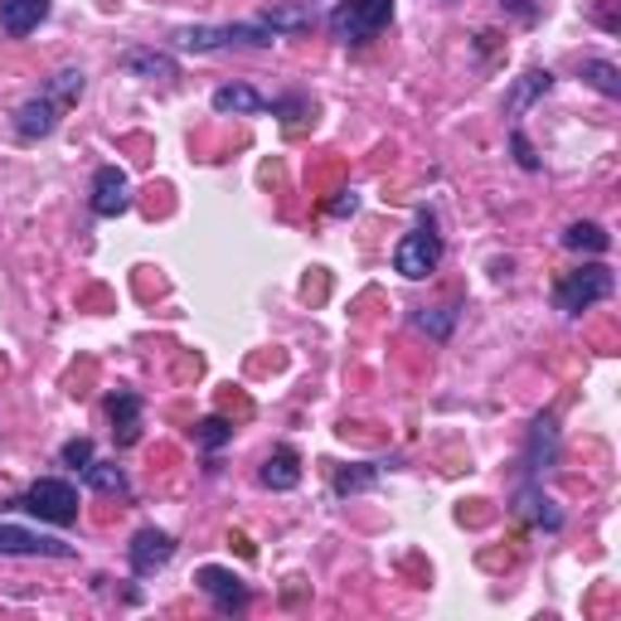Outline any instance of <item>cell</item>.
<instances>
[{"label": "cell", "instance_id": "1", "mask_svg": "<svg viewBox=\"0 0 621 621\" xmlns=\"http://www.w3.org/2000/svg\"><path fill=\"white\" fill-rule=\"evenodd\" d=\"M277 29L267 20H243V25H185L175 35L180 49H194V54H210V49H229V45H273Z\"/></svg>", "mask_w": 621, "mask_h": 621}, {"label": "cell", "instance_id": "2", "mask_svg": "<svg viewBox=\"0 0 621 621\" xmlns=\"http://www.w3.org/2000/svg\"><path fill=\"white\" fill-rule=\"evenodd\" d=\"M389 20H393V0H335L326 25H330V35L345 39V45H365Z\"/></svg>", "mask_w": 621, "mask_h": 621}, {"label": "cell", "instance_id": "3", "mask_svg": "<svg viewBox=\"0 0 621 621\" xmlns=\"http://www.w3.org/2000/svg\"><path fill=\"white\" fill-rule=\"evenodd\" d=\"M607 296H612V273H607L603 263H587V267H578V273H563L554 287V302L563 316H583L587 306L607 302Z\"/></svg>", "mask_w": 621, "mask_h": 621}, {"label": "cell", "instance_id": "4", "mask_svg": "<svg viewBox=\"0 0 621 621\" xmlns=\"http://www.w3.org/2000/svg\"><path fill=\"white\" fill-rule=\"evenodd\" d=\"M442 267V233L432 229V224H418L413 233L398 238V248H393V273H403L408 282H422V277H432Z\"/></svg>", "mask_w": 621, "mask_h": 621}, {"label": "cell", "instance_id": "5", "mask_svg": "<svg viewBox=\"0 0 621 621\" xmlns=\"http://www.w3.org/2000/svg\"><path fill=\"white\" fill-rule=\"evenodd\" d=\"M15 505L20 510H29L35 520H49V524H74L78 520V491L68 481H54V476L35 481Z\"/></svg>", "mask_w": 621, "mask_h": 621}, {"label": "cell", "instance_id": "6", "mask_svg": "<svg viewBox=\"0 0 621 621\" xmlns=\"http://www.w3.org/2000/svg\"><path fill=\"white\" fill-rule=\"evenodd\" d=\"M0 554H5V558H74V544L0 520Z\"/></svg>", "mask_w": 621, "mask_h": 621}, {"label": "cell", "instance_id": "7", "mask_svg": "<svg viewBox=\"0 0 621 621\" xmlns=\"http://www.w3.org/2000/svg\"><path fill=\"white\" fill-rule=\"evenodd\" d=\"M131 210V180L127 170H117V165H102L98 175H92V214L98 219H117V214Z\"/></svg>", "mask_w": 621, "mask_h": 621}, {"label": "cell", "instance_id": "8", "mask_svg": "<svg viewBox=\"0 0 621 621\" xmlns=\"http://www.w3.org/2000/svg\"><path fill=\"white\" fill-rule=\"evenodd\" d=\"M194 583H200V593L204 597H214V607L219 612H243L248 607V587H243V578L238 573H229V568H200L194 573Z\"/></svg>", "mask_w": 621, "mask_h": 621}, {"label": "cell", "instance_id": "9", "mask_svg": "<svg viewBox=\"0 0 621 621\" xmlns=\"http://www.w3.org/2000/svg\"><path fill=\"white\" fill-rule=\"evenodd\" d=\"M127 558H131V573L151 578L155 568H165L175 558V540L165 530H137V540H131V548H127Z\"/></svg>", "mask_w": 621, "mask_h": 621}, {"label": "cell", "instance_id": "10", "mask_svg": "<svg viewBox=\"0 0 621 621\" xmlns=\"http://www.w3.org/2000/svg\"><path fill=\"white\" fill-rule=\"evenodd\" d=\"M54 127H59V102H54V98H29V102H20V112H15V131H20L25 141L49 137Z\"/></svg>", "mask_w": 621, "mask_h": 621}, {"label": "cell", "instance_id": "11", "mask_svg": "<svg viewBox=\"0 0 621 621\" xmlns=\"http://www.w3.org/2000/svg\"><path fill=\"white\" fill-rule=\"evenodd\" d=\"M107 418H112V428H117L122 447H131V442L141 438V398L137 393H127V389L107 393Z\"/></svg>", "mask_w": 621, "mask_h": 621}, {"label": "cell", "instance_id": "12", "mask_svg": "<svg viewBox=\"0 0 621 621\" xmlns=\"http://www.w3.org/2000/svg\"><path fill=\"white\" fill-rule=\"evenodd\" d=\"M39 20H49V0H0V29L5 35H29V29H39Z\"/></svg>", "mask_w": 621, "mask_h": 621}, {"label": "cell", "instance_id": "13", "mask_svg": "<svg viewBox=\"0 0 621 621\" xmlns=\"http://www.w3.org/2000/svg\"><path fill=\"white\" fill-rule=\"evenodd\" d=\"M122 68H127L131 78H147V83L175 78V59L161 54V49H127V54H122Z\"/></svg>", "mask_w": 621, "mask_h": 621}, {"label": "cell", "instance_id": "14", "mask_svg": "<svg viewBox=\"0 0 621 621\" xmlns=\"http://www.w3.org/2000/svg\"><path fill=\"white\" fill-rule=\"evenodd\" d=\"M554 457H558V422L544 413V418L530 428V452H524V466H530V476H540L544 466H554Z\"/></svg>", "mask_w": 621, "mask_h": 621}, {"label": "cell", "instance_id": "15", "mask_svg": "<svg viewBox=\"0 0 621 621\" xmlns=\"http://www.w3.org/2000/svg\"><path fill=\"white\" fill-rule=\"evenodd\" d=\"M263 107H267V98L257 88H248V83H229V88L214 92V112H224V117H253Z\"/></svg>", "mask_w": 621, "mask_h": 621}, {"label": "cell", "instance_id": "16", "mask_svg": "<svg viewBox=\"0 0 621 621\" xmlns=\"http://www.w3.org/2000/svg\"><path fill=\"white\" fill-rule=\"evenodd\" d=\"M263 485H273V491H292V485H302V457H296L292 447H277L273 457L263 461Z\"/></svg>", "mask_w": 621, "mask_h": 621}, {"label": "cell", "instance_id": "17", "mask_svg": "<svg viewBox=\"0 0 621 621\" xmlns=\"http://www.w3.org/2000/svg\"><path fill=\"white\" fill-rule=\"evenodd\" d=\"M563 248H573V253H607L612 248V233L603 229V224H568L563 229Z\"/></svg>", "mask_w": 621, "mask_h": 621}, {"label": "cell", "instance_id": "18", "mask_svg": "<svg viewBox=\"0 0 621 621\" xmlns=\"http://www.w3.org/2000/svg\"><path fill=\"white\" fill-rule=\"evenodd\" d=\"M83 481H88L92 491H102V495H127V476H122V466L88 461L83 466Z\"/></svg>", "mask_w": 621, "mask_h": 621}, {"label": "cell", "instance_id": "19", "mask_svg": "<svg viewBox=\"0 0 621 621\" xmlns=\"http://www.w3.org/2000/svg\"><path fill=\"white\" fill-rule=\"evenodd\" d=\"M379 485V466H335V495H355V491H369Z\"/></svg>", "mask_w": 621, "mask_h": 621}, {"label": "cell", "instance_id": "20", "mask_svg": "<svg viewBox=\"0 0 621 621\" xmlns=\"http://www.w3.org/2000/svg\"><path fill=\"white\" fill-rule=\"evenodd\" d=\"M548 88H554V74H548V68H530V74L520 78V88L510 92V112H524V107H530V102L540 98V92H548Z\"/></svg>", "mask_w": 621, "mask_h": 621}, {"label": "cell", "instance_id": "21", "mask_svg": "<svg viewBox=\"0 0 621 621\" xmlns=\"http://www.w3.org/2000/svg\"><path fill=\"white\" fill-rule=\"evenodd\" d=\"M583 78L593 83L597 92H607V98H621V78H617V64H607V59H587V64H583Z\"/></svg>", "mask_w": 621, "mask_h": 621}, {"label": "cell", "instance_id": "22", "mask_svg": "<svg viewBox=\"0 0 621 621\" xmlns=\"http://www.w3.org/2000/svg\"><path fill=\"white\" fill-rule=\"evenodd\" d=\"M45 98H54V102H78V98H83V74H78V68H64V74L49 83Z\"/></svg>", "mask_w": 621, "mask_h": 621}, {"label": "cell", "instance_id": "23", "mask_svg": "<svg viewBox=\"0 0 621 621\" xmlns=\"http://www.w3.org/2000/svg\"><path fill=\"white\" fill-rule=\"evenodd\" d=\"M233 438V428H229V422H224V418H204L200 422V428H194V442H200V447H224V442H229Z\"/></svg>", "mask_w": 621, "mask_h": 621}, {"label": "cell", "instance_id": "24", "mask_svg": "<svg viewBox=\"0 0 621 621\" xmlns=\"http://www.w3.org/2000/svg\"><path fill=\"white\" fill-rule=\"evenodd\" d=\"M413 320H418V330H428V335L442 340V335L452 330V320H457V310H452V306H438V310H418Z\"/></svg>", "mask_w": 621, "mask_h": 621}, {"label": "cell", "instance_id": "25", "mask_svg": "<svg viewBox=\"0 0 621 621\" xmlns=\"http://www.w3.org/2000/svg\"><path fill=\"white\" fill-rule=\"evenodd\" d=\"M59 457H64V466H74V471H83V466L92 461V442H88V438L64 442V452H59Z\"/></svg>", "mask_w": 621, "mask_h": 621}, {"label": "cell", "instance_id": "26", "mask_svg": "<svg viewBox=\"0 0 621 621\" xmlns=\"http://www.w3.org/2000/svg\"><path fill=\"white\" fill-rule=\"evenodd\" d=\"M515 155H520L524 170H540V161H534V151H530V141H524V131H515Z\"/></svg>", "mask_w": 621, "mask_h": 621}, {"label": "cell", "instance_id": "27", "mask_svg": "<svg viewBox=\"0 0 621 621\" xmlns=\"http://www.w3.org/2000/svg\"><path fill=\"white\" fill-rule=\"evenodd\" d=\"M355 210H359V194L355 190H345V200L330 204V214H355Z\"/></svg>", "mask_w": 621, "mask_h": 621}]
</instances>
